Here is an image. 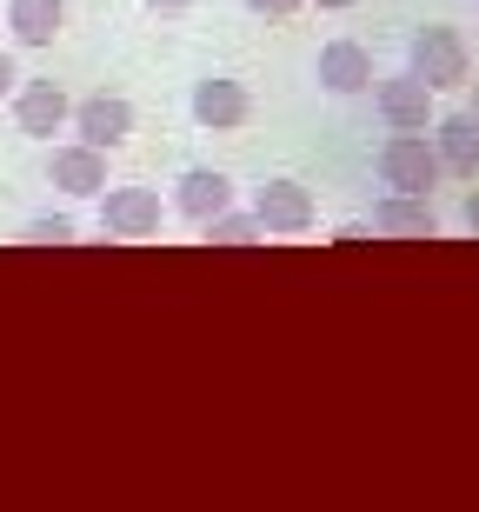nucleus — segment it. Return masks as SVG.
<instances>
[{
  "label": "nucleus",
  "mask_w": 479,
  "mask_h": 512,
  "mask_svg": "<svg viewBox=\"0 0 479 512\" xmlns=\"http://www.w3.org/2000/svg\"><path fill=\"white\" fill-rule=\"evenodd\" d=\"M440 173H446L440 167V147H426L420 133H393V140L380 147V180L393 193H426Z\"/></svg>",
  "instance_id": "nucleus-1"
},
{
  "label": "nucleus",
  "mask_w": 479,
  "mask_h": 512,
  "mask_svg": "<svg viewBox=\"0 0 479 512\" xmlns=\"http://www.w3.org/2000/svg\"><path fill=\"white\" fill-rule=\"evenodd\" d=\"M413 74L426 87H460L466 80V40L453 27H420L413 34Z\"/></svg>",
  "instance_id": "nucleus-2"
},
{
  "label": "nucleus",
  "mask_w": 479,
  "mask_h": 512,
  "mask_svg": "<svg viewBox=\"0 0 479 512\" xmlns=\"http://www.w3.org/2000/svg\"><path fill=\"white\" fill-rule=\"evenodd\" d=\"M100 220L120 240H147V233H160V193L154 187H114L100 200Z\"/></svg>",
  "instance_id": "nucleus-3"
},
{
  "label": "nucleus",
  "mask_w": 479,
  "mask_h": 512,
  "mask_svg": "<svg viewBox=\"0 0 479 512\" xmlns=\"http://www.w3.org/2000/svg\"><path fill=\"white\" fill-rule=\"evenodd\" d=\"M253 213H260L267 233H307L313 227V200L300 180H267V187L253 193Z\"/></svg>",
  "instance_id": "nucleus-4"
},
{
  "label": "nucleus",
  "mask_w": 479,
  "mask_h": 512,
  "mask_svg": "<svg viewBox=\"0 0 479 512\" xmlns=\"http://www.w3.org/2000/svg\"><path fill=\"white\" fill-rule=\"evenodd\" d=\"M426 107H433V87L420 74H393L380 80V114L393 133H426Z\"/></svg>",
  "instance_id": "nucleus-5"
},
{
  "label": "nucleus",
  "mask_w": 479,
  "mask_h": 512,
  "mask_svg": "<svg viewBox=\"0 0 479 512\" xmlns=\"http://www.w3.org/2000/svg\"><path fill=\"white\" fill-rule=\"evenodd\" d=\"M74 127H80V140H87V147H120V140H127V133H134V107H127V100H114V94H94V100H80L74 107Z\"/></svg>",
  "instance_id": "nucleus-6"
},
{
  "label": "nucleus",
  "mask_w": 479,
  "mask_h": 512,
  "mask_svg": "<svg viewBox=\"0 0 479 512\" xmlns=\"http://www.w3.org/2000/svg\"><path fill=\"white\" fill-rule=\"evenodd\" d=\"M67 114H74V107H67V94H60L54 80H27V87H20V100H14L20 133H34V140L60 133V120H67Z\"/></svg>",
  "instance_id": "nucleus-7"
},
{
  "label": "nucleus",
  "mask_w": 479,
  "mask_h": 512,
  "mask_svg": "<svg viewBox=\"0 0 479 512\" xmlns=\"http://www.w3.org/2000/svg\"><path fill=\"white\" fill-rule=\"evenodd\" d=\"M247 114H253V100L240 80H200L193 87V120L200 127H240Z\"/></svg>",
  "instance_id": "nucleus-8"
},
{
  "label": "nucleus",
  "mask_w": 479,
  "mask_h": 512,
  "mask_svg": "<svg viewBox=\"0 0 479 512\" xmlns=\"http://www.w3.org/2000/svg\"><path fill=\"white\" fill-rule=\"evenodd\" d=\"M320 80L326 94H360V87H373V60L360 40H333V47H320Z\"/></svg>",
  "instance_id": "nucleus-9"
},
{
  "label": "nucleus",
  "mask_w": 479,
  "mask_h": 512,
  "mask_svg": "<svg viewBox=\"0 0 479 512\" xmlns=\"http://www.w3.org/2000/svg\"><path fill=\"white\" fill-rule=\"evenodd\" d=\"M373 233H393V240H433V207L426 193H393L373 207Z\"/></svg>",
  "instance_id": "nucleus-10"
},
{
  "label": "nucleus",
  "mask_w": 479,
  "mask_h": 512,
  "mask_svg": "<svg viewBox=\"0 0 479 512\" xmlns=\"http://www.w3.org/2000/svg\"><path fill=\"white\" fill-rule=\"evenodd\" d=\"M47 180L54 187H67V193H100L107 187V160H100V147H60L54 160H47Z\"/></svg>",
  "instance_id": "nucleus-11"
},
{
  "label": "nucleus",
  "mask_w": 479,
  "mask_h": 512,
  "mask_svg": "<svg viewBox=\"0 0 479 512\" xmlns=\"http://www.w3.org/2000/svg\"><path fill=\"white\" fill-rule=\"evenodd\" d=\"M433 140H440V167H446V173L479 180V120H473V114H446Z\"/></svg>",
  "instance_id": "nucleus-12"
},
{
  "label": "nucleus",
  "mask_w": 479,
  "mask_h": 512,
  "mask_svg": "<svg viewBox=\"0 0 479 512\" xmlns=\"http://www.w3.org/2000/svg\"><path fill=\"white\" fill-rule=\"evenodd\" d=\"M60 14H67V0H7V27L20 47H47L60 34Z\"/></svg>",
  "instance_id": "nucleus-13"
},
{
  "label": "nucleus",
  "mask_w": 479,
  "mask_h": 512,
  "mask_svg": "<svg viewBox=\"0 0 479 512\" xmlns=\"http://www.w3.org/2000/svg\"><path fill=\"white\" fill-rule=\"evenodd\" d=\"M227 200H233V180L213 173V167H193L187 180H180V213H187V220H213V213H227Z\"/></svg>",
  "instance_id": "nucleus-14"
},
{
  "label": "nucleus",
  "mask_w": 479,
  "mask_h": 512,
  "mask_svg": "<svg viewBox=\"0 0 479 512\" xmlns=\"http://www.w3.org/2000/svg\"><path fill=\"white\" fill-rule=\"evenodd\" d=\"M253 233H267V227H260V213H213V220H207V240H220V247H247Z\"/></svg>",
  "instance_id": "nucleus-15"
},
{
  "label": "nucleus",
  "mask_w": 479,
  "mask_h": 512,
  "mask_svg": "<svg viewBox=\"0 0 479 512\" xmlns=\"http://www.w3.org/2000/svg\"><path fill=\"white\" fill-rule=\"evenodd\" d=\"M34 240H74V220H34Z\"/></svg>",
  "instance_id": "nucleus-16"
},
{
  "label": "nucleus",
  "mask_w": 479,
  "mask_h": 512,
  "mask_svg": "<svg viewBox=\"0 0 479 512\" xmlns=\"http://www.w3.org/2000/svg\"><path fill=\"white\" fill-rule=\"evenodd\" d=\"M253 14H300V7H307V0H247Z\"/></svg>",
  "instance_id": "nucleus-17"
},
{
  "label": "nucleus",
  "mask_w": 479,
  "mask_h": 512,
  "mask_svg": "<svg viewBox=\"0 0 479 512\" xmlns=\"http://www.w3.org/2000/svg\"><path fill=\"white\" fill-rule=\"evenodd\" d=\"M14 80H20V74H14V60L0 54V94H7V87H14Z\"/></svg>",
  "instance_id": "nucleus-18"
},
{
  "label": "nucleus",
  "mask_w": 479,
  "mask_h": 512,
  "mask_svg": "<svg viewBox=\"0 0 479 512\" xmlns=\"http://www.w3.org/2000/svg\"><path fill=\"white\" fill-rule=\"evenodd\" d=\"M466 227L479 233V193H473V200H466Z\"/></svg>",
  "instance_id": "nucleus-19"
},
{
  "label": "nucleus",
  "mask_w": 479,
  "mask_h": 512,
  "mask_svg": "<svg viewBox=\"0 0 479 512\" xmlns=\"http://www.w3.org/2000/svg\"><path fill=\"white\" fill-rule=\"evenodd\" d=\"M147 7H160V14H180V7H187V0H147Z\"/></svg>",
  "instance_id": "nucleus-20"
},
{
  "label": "nucleus",
  "mask_w": 479,
  "mask_h": 512,
  "mask_svg": "<svg viewBox=\"0 0 479 512\" xmlns=\"http://www.w3.org/2000/svg\"><path fill=\"white\" fill-rule=\"evenodd\" d=\"M320 7H353V0H320Z\"/></svg>",
  "instance_id": "nucleus-21"
},
{
  "label": "nucleus",
  "mask_w": 479,
  "mask_h": 512,
  "mask_svg": "<svg viewBox=\"0 0 479 512\" xmlns=\"http://www.w3.org/2000/svg\"><path fill=\"white\" fill-rule=\"evenodd\" d=\"M473 120H479V94H473Z\"/></svg>",
  "instance_id": "nucleus-22"
}]
</instances>
